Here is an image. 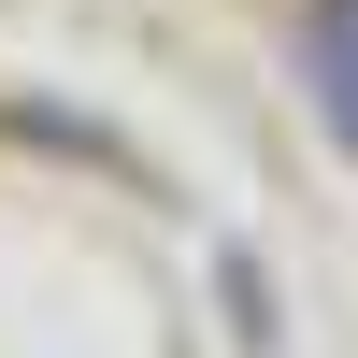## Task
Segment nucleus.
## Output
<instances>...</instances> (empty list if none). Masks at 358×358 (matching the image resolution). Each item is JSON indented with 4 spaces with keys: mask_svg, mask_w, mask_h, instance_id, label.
I'll use <instances>...</instances> for the list:
<instances>
[{
    "mask_svg": "<svg viewBox=\"0 0 358 358\" xmlns=\"http://www.w3.org/2000/svg\"><path fill=\"white\" fill-rule=\"evenodd\" d=\"M287 72H301V115L358 158V0H301V29H287Z\"/></svg>",
    "mask_w": 358,
    "mask_h": 358,
    "instance_id": "obj_1",
    "label": "nucleus"
}]
</instances>
